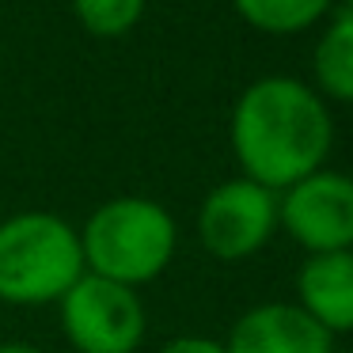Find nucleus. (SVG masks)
<instances>
[{
  "label": "nucleus",
  "mask_w": 353,
  "mask_h": 353,
  "mask_svg": "<svg viewBox=\"0 0 353 353\" xmlns=\"http://www.w3.org/2000/svg\"><path fill=\"white\" fill-rule=\"evenodd\" d=\"M61 330L77 353H133L145 338V304L137 289L84 274L61 300Z\"/></svg>",
  "instance_id": "nucleus-4"
},
{
  "label": "nucleus",
  "mask_w": 353,
  "mask_h": 353,
  "mask_svg": "<svg viewBox=\"0 0 353 353\" xmlns=\"http://www.w3.org/2000/svg\"><path fill=\"white\" fill-rule=\"evenodd\" d=\"M342 353H353V350H342Z\"/></svg>",
  "instance_id": "nucleus-15"
},
{
  "label": "nucleus",
  "mask_w": 353,
  "mask_h": 353,
  "mask_svg": "<svg viewBox=\"0 0 353 353\" xmlns=\"http://www.w3.org/2000/svg\"><path fill=\"white\" fill-rule=\"evenodd\" d=\"M315 84L327 99L353 103V12H338L312 54Z\"/></svg>",
  "instance_id": "nucleus-9"
},
{
  "label": "nucleus",
  "mask_w": 353,
  "mask_h": 353,
  "mask_svg": "<svg viewBox=\"0 0 353 353\" xmlns=\"http://www.w3.org/2000/svg\"><path fill=\"white\" fill-rule=\"evenodd\" d=\"M160 353H228V350H224V342H216V338L183 334V338H171V342H163Z\"/></svg>",
  "instance_id": "nucleus-12"
},
{
  "label": "nucleus",
  "mask_w": 353,
  "mask_h": 353,
  "mask_svg": "<svg viewBox=\"0 0 353 353\" xmlns=\"http://www.w3.org/2000/svg\"><path fill=\"white\" fill-rule=\"evenodd\" d=\"M228 133L243 179L277 194L323 171L334 145V118L307 84L262 77L236 99Z\"/></svg>",
  "instance_id": "nucleus-1"
},
{
  "label": "nucleus",
  "mask_w": 353,
  "mask_h": 353,
  "mask_svg": "<svg viewBox=\"0 0 353 353\" xmlns=\"http://www.w3.org/2000/svg\"><path fill=\"white\" fill-rule=\"evenodd\" d=\"M145 4L148 0H72V12L84 23V31L99 39H118L141 23Z\"/></svg>",
  "instance_id": "nucleus-11"
},
{
  "label": "nucleus",
  "mask_w": 353,
  "mask_h": 353,
  "mask_svg": "<svg viewBox=\"0 0 353 353\" xmlns=\"http://www.w3.org/2000/svg\"><path fill=\"white\" fill-rule=\"evenodd\" d=\"M296 296L327 334L353 330V251L307 254L296 274Z\"/></svg>",
  "instance_id": "nucleus-8"
},
{
  "label": "nucleus",
  "mask_w": 353,
  "mask_h": 353,
  "mask_svg": "<svg viewBox=\"0 0 353 353\" xmlns=\"http://www.w3.org/2000/svg\"><path fill=\"white\" fill-rule=\"evenodd\" d=\"M277 228V194L251 179L213 186L198 209V236L213 259L239 262L270 243Z\"/></svg>",
  "instance_id": "nucleus-5"
},
{
  "label": "nucleus",
  "mask_w": 353,
  "mask_h": 353,
  "mask_svg": "<svg viewBox=\"0 0 353 353\" xmlns=\"http://www.w3.org/2000/svg\"><path fill=\"white\" fill-rule=\"evenodd\" d=\"M80 232L57 213H16L0 221V300L4 304H57L84 277Z\"/></svg>",
  "instance_id": "nucleus-3"
},
{
  "label": "nucleus",
  "mask_w": 353,
  "mask_h": 353,
  "mask_svg": "<svg viewBox=\"0 0 353 353\" xmlns=\"http://www.w3.org/2000/svg\"><path fill=\"white\" fill-rule=\"evenodd\" d=\"M0 353H42V350H34L27 342H0Z\"/></svg>",
  "instance_id": "nucleus-13"
},
{
  "label": "nucleus",
  "mask_w": 353,
  "mask_h": 353,
  "mask_svg": "<svg viewBox=\"0 0 353 353\" xmlns=\"http://www.w3.org/2000/svg\"><path fill=\"white\" fill-rule=\"evenodd\" d=\"M345 4H350V12H353V0H345Z\"/></svg>",
  "instance_id": "nucleus-14"
},
{
  "label": "nucleus",
  "mask_w": 353,
  "mask_h": 353,
  "mask_svg": "<svg viewBox=\"0 0 353 353\" xmlns=\"http://www.w3.org/2000/svg\"><path fill=\"white\" fill-rule=\"evenodd\" d=\"M228 353H334L330 334L300 304H259L228 330Z\"/></svg>",
  "instance_id": "nucleus-7"
},
{
  "label": "nucleus",
  "mask_w": 353,
  "mask_h": 353,
  "mask_svg": "<svg viewBox=\"0 0 353 353\" xmlns=\"http://www.w3.org/2000/svg\"><path fill=\"white\" fill-rule=\"evenodd\" d=\"M175 216L160 201L137 198V194L103 201L80 228L84 270L125 289L160 277L175 254Z\"/></svg>",
  "instance_id": "nucleus-2"
},
{
  "label": "nucleus",
  "mask_w": 353,
  "mask_h": 353,
  "mask_svg": "<svg viewBox=\"0 0 353 353\" xmlns=\"http://www.w3.org/2000/svg\"><path fill=\"white\" fill-rule=\"evenodd\" d=\"M277 224L312 254L353 251V179L315 171L277 201Z\"/></svg>",
  "instance_id": "nucleus-6"
},
{
  "label": "nucleus",
  "mask_w": 353,
  "mask_h": 353,
  "mask_svg": "<svg viewBox=\"0 0 353 353\" xmlns=\"http://www.w3.org/2000/svg\"><path fill=\"white\" fill-rule=\"evenodd\" d=\"M243 23L266 34H300L330 12V0H232Z\"/></svg>",
  "instance_id": "nucleus-10"
}]
</instances>
